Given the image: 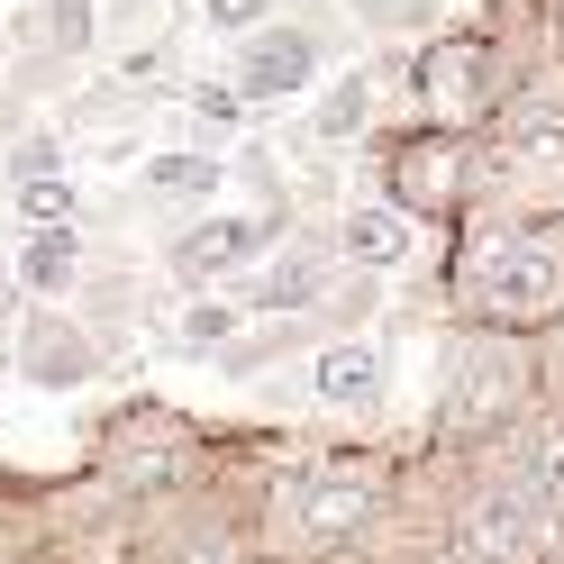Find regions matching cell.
I'll return each instance as SVG.
<instances>
[{
	"label": "cell",
	"mask_w": 564,
	"mask_h": 564,
	"mask_svg": "<svg viewBox=\"0 0 564 564\" xmlns=\"http://www.w3.org/2000/svg\"><path fill=\"white\" fill-rule=\"evenodd\" d=\"M310 392H319L328 410H382V346H373V337H337V346H319Z\"/></svg>",
	"instance_id": "12"
},
{
	"label": "cell",
	"mask_w": 564,
	"mask_h": 564,
	"mask_svg": "<svg viewBox=\"0 0 564 564\" xmlns=\"http://www.w3.org/2000/svg\"><path fill=\"white\" fill-rule=\"evenodd\" d=\"M501 91H510V64L482 28H437L419 46V110H429V128L474 137L482 119H501Z\"/></svg>",
	"instance_id": "4"
},
{
	"label": "cell",
	"mask_w": 564,
	"mask_h": 564,
	"mask_svg": "<svg viewBox=\"0 0 564 564\" xmlns=\"http://www.w3.org/2000/svg\"><path fill=\"white\" fill-rule=\"evenodd\" d=\"M100 28V0H55V46H91Z\"/></svg>",
	"instance_id": "21"
},
{
	"label": "cell",
	"mask_w": 564,
	"mask_h": 564,
	"mask_svg": "<svg viewBox=\"0 0 564 564\" xmlns=\"http://www.w3.org/2000/svg\"><path fill=\"white\" fill-rule=\"evenodd\" d=\"M528 401H538V346H528V337H501V328H465V346L446 356L437 437H446V446H491Z\"/></svg>",
	"instance_id": "2"
},
{
	"label": "cell",
	"mask_w": 564,
	"mask_h": 564,
	"mask_svg": "<svg viewBox=\"0 0 564 564\" xmlns=\"http://www.w3.org/2000/svg\"><path fill=\"white\" fill-rule=\"evenodd\" d=\"M0 392H10V346H0Z\"/></svg>",
	"instance_id": "24"
},
{
	"label": "cell",
	"mask_w": 564,
	"mask_h": 564,
	"mask_svg": "<svg viewBox=\"0 0 564 564\" xmlns=\"http://www.w3.org/2000/svg\"><path fill=\"white\" fill-rule=\"evenodd\" d=\"M410 246H419V228L401 219L392 200H356L337 219V256L356 264V273H392V264H410Z\"/></svg>",
	"instance_id": "11"
},
{
	"label": "cell",
	"mask_w": 564,
	"mask_h": 564,
	"mask_svg": "<svg viewBox=\"0 0 564 564\" xmlns=\"http://www.w3.org/2000/svg\"><path fill=\"white\" fill-rule=\"evenodd\" d=\"M173 465H192L183 419L155 410V401H128V419L110 429V474H119V482H164Z\"/></svg>",
	"instance_id": "10"
},
{
	"label": "cell",
	"mask_w": 564,
	"mask_h": 564,
	"mask_svg": "<svg viewBox=\"0 0 564 564\" xmlns=\"http://www.w3.org/2000/svg\"><path fill=\"white\" fill-rule=\"evenodd\" d=\"M356 10H365L373 28H429V19H437V0H356Z\"/></svg>",
	"instance_id": "20"
},
{
	"label": "cell",
	"mask_w": 564,
	"mask_h": 564,
	"mask_svg": "<svg viewBox=\"0 0 564 564\" xmlns=\"http://www.w3.org/2000/svg\"><path fill=\"white\" fill-rule=\"evenodd\" d=\"M365 110H373V74H346V83L319 100V119H310V128H319V137H356Z\"/></svg>",
	"instance_id": "18"
},
{
	"label": "cell",
	"mask_w": 564,
	"mask_h": 564,
	"mask_svg": "<svg viewBox=\"0 0 564 564\" xmlns=\"http://www.w3.org/2000/svg\"><path fill=\"white\" fill-rule=\"evenodd\" d=\"M10 273H19V292H37V301L74 292V282H83V228H28Z\"/></svg>",
	"instance_id": "13"
},
{
	"label": "cell",
	"mask_w": 564,
	"mask_h": 564,
	"mask_svg": "<svg viewBox=\"0 0 564 564\" xmlns=\"http://www.w3.org/2000/svg\"><path fill=\"white\" fill-rule=\"evenodd\" d=\"M200 10H209V28H256L264 0H200Z\"/></svg>",
	"instance_id": "23"
},
{
	"label": "cell",
	"mask_w": 564,
	"mask_h": 564,
	"mask_svg": "<svg viewBox=\"0 0 564 564\" xmlns=\"http://www.w3.org/2000/svg\"><path fill=\"white\" fill-rule=\"evenodd\" d=\"M382 501V474L373 465H319L301 491H292V546H337L356 538Z\"/></svg>",
	"instance_id": "6"
},
{
	"label": "cell",
	"mask_w": 564,
	"mask_h": 564,
	"mask_svg": "<svg viewBox=\"0 0 564 564\" xmlns=\"http://www.w3.org/2000/svg\"><path fill=\"white\" fill-rule=\"evenodd\" d=\"M10 365H19L28 382H46V392H74V382H91V373H100V346H91V328L64 319V310H37V319L19 328Z\"/></svg>",
	"instance_id": "7"
},
{
	"label": "cell",
	"mask_w": 564,
	"mask_h": 564,
	"mask_svg": "<svg viewBox=\"0 0 564 564\" xmlns=\"http://www.w3.org/2000/svg\"><path fill=\"white\" fill-rule=\"evenodd\" d=\"M10 200H19V219H28V228H83V192L64 183V173H37V183H10Z\"/></svg>",
	"instance_id": "16"
},
{
	"label": "cell",
	"mask_w": 564,
	"mask_h": 564,
	"mask_svg": "<svg viewBox=\"0 0 564 564\" xmlns=\"http://www.w3.org/2000/svg\"><path fill=\"white\" fill-rule=\"evenodd\" d=\"M319 83V46H310V28H256L237 55V100H292Z\"/></svg>",
	"instance_id": "9"
},
{
	"label": "cell",
	"mask_w": 564,
	"mask_h": 564,
	"mask_svg": "<svg viewBox=\"0 0 564 564\" xmlns=\"http://www.w3.org/2000/svg\"><path fill=\"white\" fill-rule=\"evenodd\" d=\"M37 173H55V137H28V147H10V183H37Z\"/></svg>",
	"instance_id": "22"
},
{
	"label": "cell",
	"mask_w": 564,
	"mask_h": 564,
	"mask_svg": "<svg viewBox=\"0 0 564 564\" xmlns=\"http://www.w3.org/2000/svg\"><path fill=\"white\" fill-rule=\"evenodd\" d=\"M474 192H482V164H474V137H446V128H401L382 137V200L401 219H474Z\"/></svg>",
	"instance_id": "3"
},
{
	"label": "cell",
	"mask_w": 564,
	"mask_h": 564,
	"mask_svg": "<svg viewBox=\"0 0 564 564\" xmlns=\"http://www.w3.org/2000/svg\"><path fill=\"white\" fill-rule=\"evenodd\" d=\"M455 310H465V328L546 337L564 319V219H546V209L474 219L465 256H455Z\"/></svg>",
	"instance_id": "1"
},
{
	"label": "cell",
	"mask_w": 564,
	"mask_h": 564,
	"mask_svg": "<svg viewBox=\"0 0 564 564\" xmlns=\"http://www.w3.org/2000/svg\"><path fill=\"white\" fill-rule=\"evenodd\" d=\"M137 192H155V200H209V192H228V164L219 155H147Z\"/></svg>",
	"instance_id": "14"
},
{
	"label": "cell",
	"mask_w": 564,
	"mask_h": 564,
	"mask_svg": "<svg viewBox=\"0 0 564 564\" xmlns=\"http://www.w3.org/2000/svg\"><path fill=\"white\" fill-rule=\"evenodd\" d=\"M273 228H282V209H264V219H200V228H183V237H173V282H219L237 264H256L264 246H273Z\"/></svg>",
	"instance_id": "8"
},
{
	"label": "cell",
	"mask_w": 564,
	"mask_h": 564,
	"mask_svg": "<svg viewBox=\"0 0 564 564\" xmlns=\"http://www.w3.org/2000/svg\"><path fill=\"white\" fill-rule=\"evenodd\" d=\"M319 292H328V264L310 256V246H301V256H282V264L256 282V301H264V310H301V301H319Z\"/></svg>",
	"instance_id": "17"
},
{
	"label": "cell",
	"mask_w": 564,
	"mask_h": 564,
	"mask_svg": "<svg viewBox=\"0 0 564 564\" xmlns=\"http://www.w3.org/2000/svg\"><path fill=\"white\" fill-rule=\"evenodd\" d=\"M455 546H465V564H546L555 519L528 491V474H491L465 501V519H455Z\"/></svg>",
	"instance_id": "5"
},
{
	"label": "cell",
	"mask_w": 564,
	"mask_h": 564,
	"mask_svg": "<svg viewBox=\"0 0 564 564\" xmlns=\"http://www.w3.org/2000/svg\"><path fill=\"white\" fill-rule=\"evenodd\" d=\"M528 491L546 501V519H555V538H564V410H546L538 429H528Z\"/></svg>",
	"instance_id": "15"
},
{
	"label": "cell",
	"mask_w": 564,
	"mask_h": 564,
	"mask_svg": "<svg viewBox=\"0 0 564 564\" xmlns=\"http://www.w3.org/2000/svg\"><path fill=\"white\" fill-rule=\"evenodd\" d=\"M219 337H237V310H228V301H200L173 346H183V356H219Z\"/></svg>",
	"instance_id": "19"
}]
</instances>
